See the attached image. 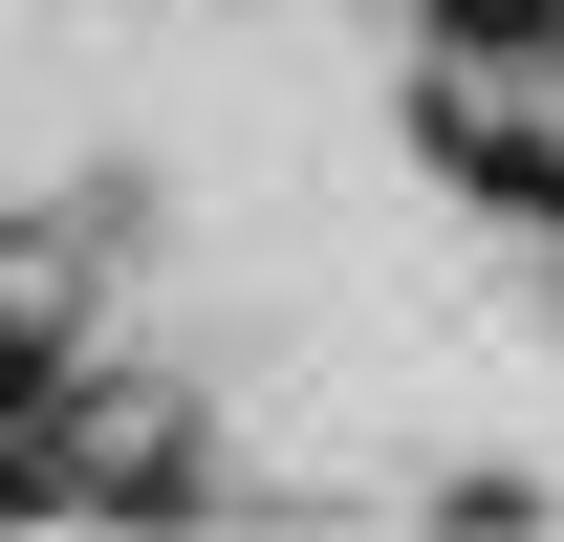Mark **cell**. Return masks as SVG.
Returning <instances> with one entry per match:
<instances>
[{
	"label": "cell",
	"instance_id": "obj_1",
	"mask_svg": "<svg viewBox=\"0 0 564 542\" xmlns=\"http://www.w3.org/2000/svg\"><path fill=\"white\" fill-rule=\"evenodd\" d=\"M456 174H478L499 217H564V131H456Z\"/></svg>",
	"mask_w": 564,
	"mask_h": 542
},
{
	"label": "cell",
	"instance_id": "obj_2",
	"mask_svg": "<svg viewBox=\"0 0 564 542\" xmlns=\"http://www.w3.org/2000/svg\"><path fill=\"white\" fill-rule=\"evenodd\" d=\"M434 44H456V66H543L564 0H434Z\"/></svg>",
	"mask_w": 564,
	"mask_h": 542
}]
</instances>
